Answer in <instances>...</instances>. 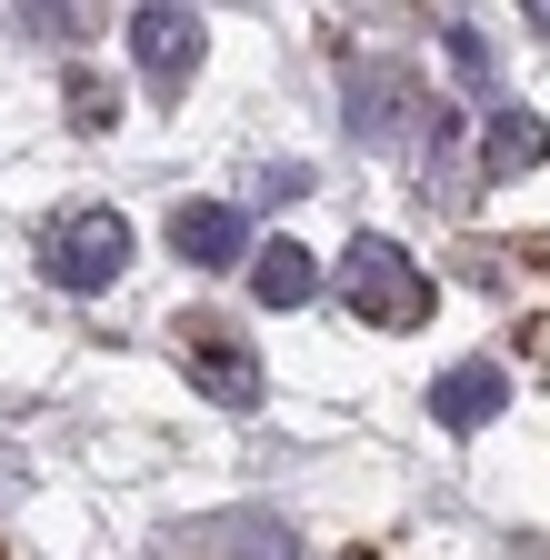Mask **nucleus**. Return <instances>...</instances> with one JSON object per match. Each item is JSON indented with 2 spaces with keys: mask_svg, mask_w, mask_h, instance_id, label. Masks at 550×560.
<instances>
[{
  "mask_svg": "<svg viewBox=\"0 0 550 560\" xmlns=\"http://www.w3.org/2000/svg\"><path fill=\"white\" fill-rule=\"evenodd\" d=\"M400 101H410V70H400V60L351 70V130H361V140H390V130H400Z\"/></svg>",
  "mask_w": 550,
  "mask_h": 560,
  "instance_id": "1a4fd4ad",
  "label": "nucleus"
},
{
  "mask_svg": "<svg viewBox=\"0 0 550 560\" xmlns=\"http://www.w3.org/2000/svg\"><path fill=\"white\" fill-rule=\"evenodd\" d=\"M171 340H180V371L211 390L221 410H250V400H260V361H250V340H241L231 320H180Z\"/></svg>",
  "mask_w": 550,
  "mask_h": 560,
  "instance_id": "20e7f679",
  "label": "nucleus"
},
{
  "mask_svg": "<svg viewBox=\"0 0 550 560\" xmlns=\"http://www.w3.org/2000/svg\"><path fill=\"white\" fill-rule=\"evenodd\" d=\"M250 291H260V311H301L320 291V260L301 241H270V250H250Z\"/></svg>",
  "mask_w": 550,
  "mask_h": 560,
  "instance_id": "6e6552de",
  "label": "nucleus"
},
{
  "mask_svg": "<svg viewBox=\"0 0 550 560\" xmlns=\"http://www.w3.org/2000/svg\"><path fill=\"white\" fill-rule=\"evenodd\" d=\"M71 120H81V130H101V120H110V91L91 81V70H81V81H71Z\"/></svg>",
  "mask_w": 550,
  "mask_h": 560,
  "instance_id": "9b49d317",
  "label": "nucleus"
},
{
  "mask_svg": "<svg viewBox=\"0 0 550 560\" xmlns=\"http://www.w3.org/2000/svg\"><path fill=\"white\" fill-rule=\"evenodd\" d=\"M151 560H301V540L270 511H211V521H190V530H161Z\"/></svg>",
  "mask_w": 550,
  "mask_h": 560,
  "instance_id": "7ed1b4c3",
  "label": "nucleus"
},
{
  "mask_svg": "<svg viewBox=\"0 0 550 560\" xmlns=\"http://www.w3.org/2000/svg\"><path fill=\"white\" fill-rule=\"evenodd\" d=\"M501 400H511L501 361H460V371L431 381V420H441V431H480V420H501Z\"/></svg>",
  "mask_w": 550,
  "mask_h": 560,
  "instance_id": "0eeeda50",
  "label": "nucleus"
},
{
  "mask_svg": "<svg viewBox=\"0 0 550 560\" xmlns=\"http://www.w3.org/2000/svg\"><path fill=\"white\" fill-rule=\"evenodd\" d=\"M40 270L60 280V291H110V280L130 270V221L120 210H60V221L40 231Z\"/></svg>",
  "mask_w": 550,
  "mask_h": 560,
  "instance_id": "f03ea898",
  "label": "nucleus"
},
{
  "mask_svg": "<svg viewBox=\"0 0 550 560\" xmlns=\"http://www.w3.org/2000/svg\"><path fill=\"white\" fill-rule=\"evenodd\" d=\"M171 250H180L190 270H231V260H250V231H241L231 200H180V210H171Z\"/></svg>",
  "mask_w": 550,
  "mask_h": 560,
  "instance_id": "39448f33",
  "label": "nucleus"
},
{
  "mask_svg": "<svg viewBox=\"0 0 550 560\" xmlns=\"http://www.w3.org/2000/svg\"><path fill=\"white\" fill-rule=\"evenodd\" d=\"M130 60H141L161 91H180L190 60H200V21L190 11H161V0H151V11H130Z\"/></svg>",
  "mask_w": 550,
  "mask_h": 560,
  "instance_id": "423d86ee",
  "label": "nucleus"
},
{
  "mask_svg": "<svg viewBox=\"0 0 550 560\" xmlns=\"http://www.w3.org/2000/svg\"><path fill=\"white\" fill-rule=\"evenodd\" d=\"M340 291H351V311H361L371 330H421V320H431V280H421V260H410L400 241H381V231L351 241V260H340Z\"/></svg>",
  "mask_w": 550,
  "mask_h": 560,
  "instance_id": "f257e3e1",
  "label": "nucleus"
},
{
  "mask_svg": "<svg viewBox=\"0 0 550 560\" xmlns=\"http://www.w3.org/2000/svg\"><path fill=\"white\" fill-rule=\"evenodd\" d=\"M480 161H491L501 180H511V171H540V161H550V120H530V110H491V130H480Z\"/></svg>",
  "mask_w": 550,
  "mask_h": 560,
  "instance_id": "9d476101",
  "label": "nucleus"
}]
</instances>
